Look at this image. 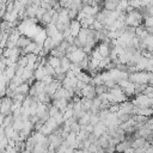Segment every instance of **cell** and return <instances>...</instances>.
<instances>
[{
	"label": "cell",
	"instance_id": "6da1fadb",
	"mask_svg": "<svg viewBox=\"0 0 153 153\" xmlns=\"http://www.w3.org/2000/svg\"><path fill=\"white\" fill-rule=\"evenodd\" d=\"M128 80L136 85H151L152 86V72L137 71L128 74Z\"/></svg>",
	"mask_w": 153,
	"mask_h": 153
},
{
	"label": "cell",
	"instance_id": "7a4b0ae2",
	"mask_svg": "<svg viewBox=\"0 0 153 153\" xmlns=\"http://www.w3.org/2000/svg\"><path fill=\"white\" fill-rule=\"evenodd\" d=\"M124 24L127 26H130V27H137V26L142 25V16L140 14V12L137 10H134L129 13H126Z\"/></svg>",
	"mask_w": 153,
	"mask_h": 153
},
{
	"label": "cell",
	"instance_id": "3957f363",
	"mask_svg": "<svg viewBox=\"0 0 153 153\" xmlns=\"http://www.w3.org/2000/svg\"><path fill=\"white\" fill-rule=\"evenodd\" d=\"M131 104L136 108V109H143V108H152V98H148L146 94L143 93H139V94H135L133 100H130Z\"/></svg>",
	"mask_w": 153,
	"mask_h": 153
},
{
	"label": "cell",
	"instance_id": "277c9868",
	"mask_svg": "<svg viewBox=\"0 0 153 153\" xmlns=\"http://www.w3.org/2000/svg\"><path fill=\"white\" fill-rule=\"evenodd\" d=\"M66 56L68 57V60L71 61V63H79L85 56H87L84 51H82V49H80V48H78L76 50H74L73 53H69V54H66Z\"/></svg>",
	"mask_w": 153,
	"mask_h": 153
},
{
	"label": "cell",
	"instance_id": "5b68a950",
	"mask_svg": "<svg viewBox=\"0 0 153 153\" xmlns=\"http://www.w3.org/2000/svg\"><path fill=\"white\" fill-rule=\"evenodd\" d=\"M80 29H81V26H80L79 20L73 19V20L69 22V31H71V36L72 37H76L79 31H80Z\"/></svg>",
	"mask_w": 153,
	"mask_h": 153
},
{
	"label": "cell",
	"instance_id": "8992f818",
	"mask_svg": "<svg viewBox=\"0 0 153 153\" xmlns=\"http://www.w3.org/2000/svg\"><path fill=\"white\" fill-rule=\"evenodd\" d=\"M31 42H32V39H31L29 36H26V35H20L19 38H18V41H17L16 47L19 48V49H24V48H25L26 45H29Z\"/></svg>",
	"mask_w": 153,
	"mask_h": 153
},
{
	"label": "cell",
	"instance_id": "52a82bcc",
	"mask_svg": "<svg viewBox=\"0 0 153 153\" xmlns=\"http://www.w3.org/2000/svg\"><path fill=\"white\" fill-rule=\"evenodd\" d=\"M118 1L120 0H104L102 4V7L103 10H106V11H115L117 8Z\"/></svg>",
	"mask_w": 153,
	"mask_h": 153
},
{
	"label": "cell",
	"instance_id": "ba28073f",
	"mask_svg": "<svg viewBox=\"0 0 153 153\" xmlns=\"http://www.w3.org/2000/svg\"><path fill=\"white\" fill-rule=\"evenodd\" d=\"M29 88H30V85L27 84V82H22L19 86H17L13 91H14V93H19V94H27V92H29Z\"/></svg>",
	"mask_w": 153,
	"mask_h": 153
},
{
	"label": "cell",
	"instance_id": "9c48e42d",
	"mask_svg": "<svg viewBox=\"0 0 153 153\" xmlns=\"http://www.w3.org/2000/svg\"><path fill=\"white\" fill-rule=\"evenodd\" d=\"M69 67H71V61L68 60V57L66 55L62 56V57H60V69L66 73L69 69Z\"/></svg>",
	"mask_w": 153,
	"mask_h": 153
},
{
	"label": "cell",
	"instance_id": "30bf717a",
	"mask_svg": "<svg viewBox=\"0 0 153 153\" xmlns=\"http://www.w3.org/2000/svg\"><path fill=\"white\" fill-rule=\"evenodd\" d=\"M44 31H45V35H47V37H53V36H55L59 31H57V29H56V26H55V24H53V23H50V24H48L47 26H45V29H44Z\"/></svg>",
	"mask_w": 153,
	"mask_h": 153
},
{
	"label": "cell",
	"instance_id": "8fae6325",
	"mask_svg": "<svg viewBox=\"0 0 153 153\" xmlns=\"http://www.w3.org/2000/svg\"><path fill=\"white\" fill-rule=\"evenodd\" d=\"M128 147H130V142L123 140V141L118 142V143L115 146V152H116V153H123Z\"/></svg>",
	"mask_w": 153,
	"mask_h": 153
},
{
	"label": "cell",
	"instance_id": "7c38bea8",
	"mask_svg": "<svg viewBox=\"0 0 153 153\" xmlns=\"http://www.w3.org/2000/svg\"><path fill=\"white\" fill-rule=\"evenodd\" d=\"M13 116H12V114L11 115H6V116H4V121H2V124H1V127L2 128H6V127H10V126H12V123H13Z\"/></svg>",
	"mask_w": 153,
	"mask_h": 153
},
{
	"label": "cell",
	"instance_id": "4fadbf2b",
	"mask_svg": "<svg viewBox=\"0 0 153 153\" xmlns=\"http://www.w3.org/2000/svg\"><path fill=\"white\" fill-rule=\"evenodd\" d=\"M142 26L143 27H153V18L152 17L142 18Z\"/></svg>",
	"mask_w": 153,
	"mask_h": 153
},
{
	"label": "cell",
	"instance_id": "5bb4252c",
	"mask_svg": "<svg viewBox=\"0 0 153 153\" xmlns=\"http://www.w3.org/2000/svg\"><path fill=\"white\" fill-rule=\"evenodd\" d=\"M72 1L73 0H57L61 8H69V6L72 5Z\"/></svg>",
	"mask_w": 153,
	"mask_h": 153
},
{
	"label": "cell",
	"instance_id": "9a60e30c",
	"mask_svg": "<svg viewBox=\"0 0 153 153\" xmlns=\"http://www.w3.org/2000/svg\"><path fill=\"white\" fill-rule=\"evenodd\" d=\"M152 4V0H141V6H147Z\"/></svg>",
	"mask_w": 153,
	"mask_h": 153
},
{
	"label": "cell",
	"instance_id": "2e32d148",
	"mask_svg": "<svg viewBox=\"0 0 153 153\" xmlns=\"http://www.w3.org/2000/svg\"><path fill=\"white\" fill-rule=\"evenodd\" d=\"M143 153H153V147H152V146H149V147H147V148H145V151H143Z\"/></svg>",
	"mask_w": 153,
	"mask_h": 153
},
{
	"label": "cell",
	"instance_id": "e0dca14e",
	"mask_svg": "<svg viewBox=\"0 0 153 153\" xmlns=\"http://www.w3.org/2000/svg\"><path fill=\"white\" fill-rule=\"evenodd\" d=\"M2 51H4V49H2V48H1V47H0V56H1V55H2Z\"/></svg>",
	"mask_w": 153,
	"mask_h": 153
},
{
	"label": "cell",
	"instance_id": "ac0fdd59",
	"mask_svg": "<svg viewBox=\"0 0 153 153\" xmlns=\"http://www.w3.org/2000/svg\"><path fill=\"white\" fill-rule=\"evenodd\" d=\"M44 153H54V152H51V151H49V149H47Z\"/></svg>",
	"mask_w": 153,
	"mask_h": 153
},
{
	"label": "cell",
	"instance_id": "d6986e66",
	"mask_svg": "<svg viewBox=\"0 0 153 153\" xmlns=\"http://www.w3.org/2000/svg\"><path fill=\"white\" fill-rule=\"evenodd\" d=\"M51 1H57V0H51Z\"/></svg>",
	"mask_w": 153,
	"mask_h": 153
}]
</instances>
